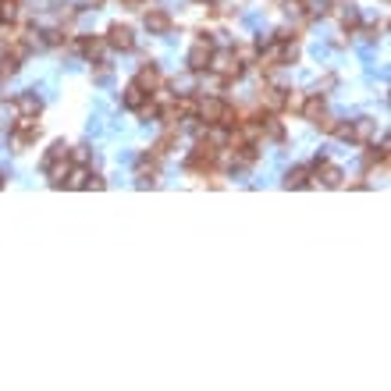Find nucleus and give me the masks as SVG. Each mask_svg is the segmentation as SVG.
<instances>
[{"label":"nucleus","mask_w":391,"mask_h":391,"mask_svg":"<svg viewBox=\"0 0 391 391\" xmlns=\"http://www.w3.org/2000/svg\"><path fill=\"white\" fill-rule=\"evenodd\" d=\"M136 82H139L146 93H153L157 86H164V75H160V68H157V65H143V72L136 75Z\"/></svg>","instance_id":"obj_11"},{"label":"nucleus","mask_w":391,"mask_h":391,"mask_svg":"<svg viewBox=\"0 0 391 391\" xmlns=\"http://www.w3.org/2000/svg\"><path fill=\"white\" fill-rule=\"evenodd\" d=\"M43 171H47V178H50V185H65V178H68V171H72V160H54V164H43Z\"/></svg>","instance_id":"obj_14"},{"label":"nucleus","mask_w":391,"mask_h":391,"mask_svg":"<svg viewBox=\"0 0 391 391\" xmlns=\"http://www.w3.org/2000/svg\"><path fill=\"white\" fill-rule=\"evenodd\" d=\"M40 43H43V47H65V43H68V33H65V29H47Z\"/></svg>","instance_id":"obj_20"},{"label":"nucleus","mask_w":391,"mask_h":391,"mask_svg":"<svg viewBox=\"0 0 391 391\" xmlns=\"http://www.w3.org/2000/svg\"><path fill=\"white\" fill-rule=\"evenodd\" d=\"M18 68H22V61L15 57V54H0V82H4V79H11V75H18Z\"/></svg>","instance_id":"obj_17"},{"label":"nucleus","mask_w":391,"mask_h":391,"mask_svg":"<svg viewBox=\"0 0 391 391\" xmlns=\"http://www.w3.org/2000/svg\"><path fill=\"white\" fill-rule=\"evenodd\" d=\"M302 104H306V93H299V89H285V111L299 114V111H302Z\"/></svg>","instance_id":"obj_18"},{"label":"nucleus","mask_w":391,"mask_h":391,"mask_svg":"<svg viewBox=\"0 0 391 391\" xmlns=\"http://www.w3.org/2000/svg\"><path fill=\"white\" fill-rule=\"evenodd\" d=\"M313 175H316V182H320L324 189H338V185H341V178H345V175H341V167H338V164H331L327 157H316V160H313Z\"/></svg>","instance_id":"obj_5"},{"label":"nucleus","mask_w":391,"mask_h":391,"mask_svg":"<svg viewBox=\"0 0 391 391\" xmlns=\"http://www.w3.org/2000/svg\"><path fill=\"white\" fill-rule=\"evenodd\" d=\"M104 185H107V182H104L100 175H93V171H89V178H86V189H97V192H100Z\"/></svg>","instance_id":"obj_25"},{"label":"nucleus","mask_w":391,"mask_h":391,"mask_svg":"<svg viewBox=\"0 0 391 391\" xmlns=\"http://www.w3.org/2000/svg\"><path fill=\"white\" fill-rule=\"evenodd\" d=\"M143 22H146V29H150L153 36H167V33H171V15H167L164 8H150Z\"/></svg>","instance_id":"obj_7"},{"label":"nucleus","mask_w":391,"mask_h":391,"mask_svg":"<svg viewBox=\"0 0 391 391\" xmlns=\"http://www.w3.org/2000/svg\"><path fill=\"white\" fill-rule=\"evenodd\" d=\"M206 72H214V75H221L224 82H231V79H242V61L235 57V50H214Z\"/></svg>","instance_id":"obj_3"},{"label":"nucleus","mask_w":391,"mask_h":391,"mask_svg":"<svg viewBox=\"0 0 391 391\" xmlns=\"http://www.w3.org/2000/svg\"><path fill=\"white\" fill-rule=\"evenodd\" d=\"M313 125H316V128H320V132H324V136H331V132H334V125H338V121H334V118H327V114H324V111H320V114H316V118H313Z\"/></svg>","instance_id":"obj_23"},{"label":"nucleus","mask_w":391,"mask_h":391,"mask_svg":"<svg viewBox=\"0 0 391 391\" xmlns=\"http://www.w3.org/2000/svg\"><path fill=\"white\" fill-rule=\"evenodd\" d=\"M107 75H111V68H107V61H97V68H93V79H97V82H104Z\"/></svg>","instance_id":"obj_24"},{"label":"nucleus","mask_w":391,"mask_h":391,"mask_svg":"<svg viewBox=\"0 0 391 391\" xmlns=\"http://www.w3.org/2000/svg\"><path fill=\"white\" fill-rule=\"evenodd\" d=\"M104 47H107V40H104V36H79V40H75V50H79V54H86V57H100V54H104Z\"/></svg>","instance_id":"obj_10"},{"label":"nucleus","mask_w":391,"mask_h":391,"mask_svg":"<svg viewBox=\"0 0 391 391\" xmlns=\"http://www.w3.org/2000/svg\"><path fill=\"white\" fill-rule=\"evenodd\" d=\"M260 107L267 111V114H274V111H285V89L281 86H263L260 89Z\"/></svg>","instance_id":"obj_9"},{"label":"nucleus","mask_w":391,"mask_h":391,"mask_svg":"<svg viewBox=\"0 0 391 391\" xmlns=\"http://www.w3.org/2000/svg\"><path fill=\"white\" fill-rule=\"evenodd\" d=\"M0 189H4V171H0Z\"/></svg>","instance_id":"obj_29"},{"label":"nucleus","mask_w":391,"mask_h":391,"mask_svg":"<svg viewBox=\"0 0 391 391\" xmlns=\"http://www.w3.org/2000/svg\"><path fill=\"white\" fill-rule=\"evenodd\" d=\"M86 178H89V167L86 164H75L65 178V189H86Z\"/></svg>","instance_id":"obj_16"},{"label":"nucleus","mask_w":391,"mask_h":391,"mask_svg":"<svg viewBox=\"0 0 391 391\" xmlns=\"http://www.w3.org/2000/svg\"><path fill=\"white\" fill-rule=\"evenodd\" d=\"M377 136V121L373 118H356L348 121V143H370Z\"/></svg>","instance_id":"obj_6"},{"label":"nucleus","mask_w":391,"mask_h":391,"mask_svg":"<svg viewBox=\"0 0 391 391\" xmlns=\"http://www.w3.org/2000/svg\"><path fill=\"white\" fill-rule=\"evenodd\" d=\"M86 4H93V8H100V4H104V0H86Z\"/></svg>","instance_id":"obj_28"},{"label":"nucleus","mask_w":391,"mask_h":391,"mask_svg":"<svg viewBox=\"0 0 391 391\" xmlns=\"http://www.w3.org/2000/svg\"><path fill=\"white\" fill-rule=\"evenodd\" d=\"M54 160H68V146H65V143H54V146L47 150L43 164H54Z\"/></svg>","instance_id":"obj_21"},{"label":"nucleus","mask_w":391,"mask_h":391,"mask_svg":"<svg viewBox=\"0 0 391 391\" xmlns=\"http://www.w3.org/2000/svg\"><path fill=\"white\" fill-rule=\"evenodd\" d=\"M0 22H4V18H0Z\"/></svg>","instance_id":"obj_31"},{"label":"nucleus","mask_w":391,"mask_h":391,"mask_svg":"<svg viewBox=\"0 0 391 391\" xmlns=\"http://www.w3.org/2000/svg\"><path fill=\"white\" fill-rule=\"evenodd\" d=\"M107 43H111L114 50H132V47H136V36H132V29H128V26L114 22V26L107 29Z\"/></svg>","instance_id":"obj_8"},{"label":"nucleus","mask_w":391,"mask_h":391,"mask_svg":"<svg viewBox=\"0 0 391 391\" xmlns=\"http://www.w3.org/2000/svg\"><path fill=\"white\" fill-rule=\"evenodd\" d=\"M146 97H150V93H146L139 82H132V86H125V93H121V104H125L128 111H139V107L146 104Z\"/></svg>","instance_id":"obj_12"},{"label":"nucleus","mask_w":391,"mask_h":391,"mask_svg":"<svg viewBox=\"0 0 391 391\" xmlns=\"http://www.w3.org/2000/svg\"><path fill=\"white\" fill-rule=\"evenodd\" d=\"M40 121L36 118H29V114H18L15 118V125H11V146L15 150H26V146H33L36 139H40Z\"/></svg>","instance_id":"obj_4"},{"label":"nucleus","mask_w":391,"mask_h":391,"mask_svg":"<svg viewBox=\"0 0 391 391\" xmlns=\"http://www.w3.org/2000/svg\"><path fill=\"white\" fill-rule=\"evenodd\" d=\"M338 18H341V29H345V33H356V29H359V11H356L352 4H348Z\"/></svg>","instance_id":"obj_19"},{"label":"nucleus","mask_w":391,"mask_h":391,"mask_svg":"<svg viewBox=\"0 0 391 391\" xmlns=\"http://www.w3.org/2000/svg\"><path fill=\"white\" fill-rule=\"evenodd\" d=\"M89 157H93L89 146H75V150H68V160H72V164H86V167H89Z\"/></svg>","instance_id":"obj_22"},{"label":"nucleus","mask_w":391,"mask_h":391,"mask_svg":"<svg viewBox=\"0 0 391 391\" xmlns=\"http://www.w3.org/2000/svg\"><path fill=\"white\" fill-rule=\"evenodd\" d=\"M125 4H128V8H139V4H143V0H125Z\"/></svg>","instance_id":"obj_27"},{"label":"nucleus","mask_w":391,"mask_h":391,"mask_svg":"<svg viewBox=\"0 0 391 391\" xmlns=\"http://www.w3.org/2000/svg\"><path fill=\"white\" fill-rule=\"evenodd\" d=\"M217 160H221V150L210 146L206 139H199V143L189 150V157H185V171H192V175H206V171L217 167Z\"/></svg>","instance_id":"obj_2"},{"label":"nucleus","mask_w":391,"mask_h":391,"mask_svg":"<svg viewBox=\"0 0 391 391\" xmlns=\"http://www.w3.org/2000/svg\"><path fill=\"white\" fill-rule=\"evenodd\" d=\"M324 4H327L331 11H338V15H341V11H345V8L352 4V0H324Z\"/></svg>","instance_id":"obj_26"},{"label":"nucleus","mask_w":391,"mask_h":391,"mask_svg":"<svg viewBox=\"0 0 391 391\" xmlns=\"http://www.w3.org/2000/svg\"><path fill=\"white\" fill-rule=\"evenodd\" d=\"M196 118L203 121V125H224V128H235L238 125V114H235V107L224 100V97H203L199 100V107H196Z\"/></svg>","instance_id":"obj_1"},{"label":"nucleus","mask_w":391,"mask_h":391,"mask_svg":"<svg viewBox=\"0 0 391 391\" xmlns=\"http://www.w3.org/2000/svg\"><path fill=\"white\" fill-rule=\"evenodd\" d=\"M199 4H206V0H199Z\"/></svg>","instance_id":"obj_30"},{"label":"nucleus","mask_w":391,"mask_h":391,"mask_svg":"<svg viewBox=\"0 0 391 391\" xmlns=\"http://www.w3.org/2000/svg\"><path fill=\"white\" fill-rule=\"evenodd\" d=\"M309 185V167H292L288 175H285V189H306Z\"/></svg>","instance_id":"obj_15"},{"label":"nucleus","mask_w":391,"mask_h":391,"mask_svg":"<svg viewBox=\"0 0 391 391\" xmlns=\"http://www.w3.org/2000/svg\"><path fill=\"white\" fill-rule=\"evenodd\" d=\"M15 111H18V114H29V118H40L43 100L33 97V93H22V97H15Z\"/></svg>","instance_id":"obj_13"}]
</instances>
